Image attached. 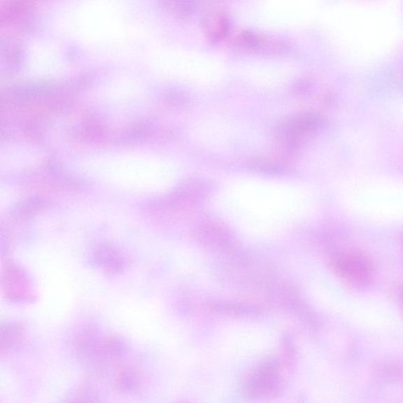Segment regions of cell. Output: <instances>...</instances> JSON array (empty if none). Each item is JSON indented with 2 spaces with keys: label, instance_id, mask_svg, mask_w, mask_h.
<instances>
[{
  "label": "cell",
  "instance_id": "cell-3",
  "mask_svg": "<svg viewBox=\"0 0 403 403\" xmlns=\"http://www.w3.org/2000/svg\"><path fill=\"white\" fill-rule=\"evenodd\" d=\"M338 269L346 281L356 287L367 285L373 274V269L367 258L356 253L340 258Z\"/></svg>",
  "mask_w": 403,
  "mask_h": 403
},
{
  "label": "cell",
  "instance_id": "cell-1",
  "mask_svg": "<svg viewBox=\"0 0 403 403\" xmlns=\"http://www.w3.org/2000/svg\"><path fill=\"white\" fill-rule=\"evenodd\" d=\"M283 365L278 358H269L257 364L246 377L243 392L252 400L276 398L285 387L282 376Z\"/></svg>",
  "mask_w": 403,
  "mask_h": 403
},
{
  "label": "cell",
  "instance_id": "cell-6",
  "mask_svg": "<svg viewBox=\"0 0 403 403\" xmlns=\"http://www.w3.org/2000/svg\"><path fill=\"white\" fill-rule=\"evenodd\" d=\"M402 302H403V294H402Z\"/></svg>",
  "mask_w": 403,
  "mask_h": 403
},
{
  "label": "cell",
  "instance_id": "cell-4",
  "mask_svg": "<svg viewBox=\"0 0 403 403\" xmlns=\"http://www.w3.org/2000/svg\"><path fill=\"white\" fill-rule=\"evenodd\" d=\"M206 19L208 34L213 41H222L230 35L231 22L223 12L215 11Z\"/></svg>",
  "mask_w": 403,
  "mask_h": 403
},
{
  "label": "cell",
  "instance_id": "cell-5",
  "mask_svg": "<svg viewBox=\"0 0 403 403\" xmlns=\"http://www.w3.org/2000/svg\"><path fill=\"white\" fill-rule=\"evenodd\" d=\"M297 358V350L292 342H285L281 346L280 356L278 358L283 367H292Z\"/></svg>",
  "mask_w": 403,
  "mask_h": 403
},
{
  "label": "cell",
  "instance_id": "cell-2",
  "mask_svg": "<svg viewBox=\"0 0 403 403\" xmlns=\"http://www.w3.org/2000/svg\"><path fill=\"white\" fill-rule=\"evenodd\" d=\"M318 119L310 113H299L283 122L276 136L283 148H301L317 129Z\"/></svg>",
  "mask_w": 403,
  "mask_h": 403
}]
</instances>
